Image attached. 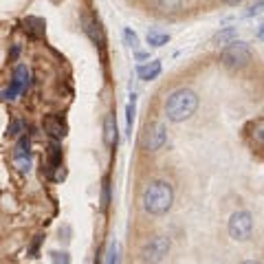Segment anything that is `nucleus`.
Returning <instances> with one entry per match:
<instances>
[{
	"label": "nucleus",
	"instance_id": "nucleus-1",
	"mask_svg": "<svg viewBox=\"0 0 264 264\" xmlns=\"http://www.w3.org/2000/svg\"><path fill=\"white\" fill-rule=\"evenodd\" d=\"M196 108H198V95L194 91H189V88H179V91H174L167 97L165 115L170 121L181 123V121H187L196 113Z\"/></svg>",
	"mask_w": 264,
	"mask_h": 264
},
{
	"label": "nucleus",
	"instance_id": "nucleus-2",
	"mask_svg": "<svg viewBox=\"0 0 264 264\" xmlns=\"http://www.w3.org/2000/svg\"><path fill=\"white\" fill-rule=\"evenodd\" d=\"M174 203V189L170 183L157 181L150 183L143 192V209L152 216H163Z\"/></svg>",
	"mask_w": 264,
	"mask_h": 264
},
{
	"label": "nucleus",
	"instance_id": "nucleus-3",
	"mask_svg": "<svg viewBox=\"0 0 264 264\" xmlns=\"http://www.w3.org/2000/svg\"><path fill=\"white\" fill-rule=\"evenodd\" d=\"M220 60H223L225 66H229V69H245V66L251 62V49H249L245 42L233 40L223 49Z\"/></svg>",
	"mask_w": 264,
	"mask_h": 264
},
{
	"label": "nucleus",
	"instance_id": "nucleus-4",
	"mask_svg": "<svg viewBox=\"0 0 264 264\" xmlns=\"http://www.w3.org/2000/svg\"><path fill=\"white\" fill-rule=\"evenodd\" d=\"M253 231V216L249 211L240 209L229 218V236L233 240H249Z\"/></svg>",
	"mask_w": 264,
	"mask_h": 264
},
{
	"label": "nucleus",
	"instance_id": "nucleus-5",
	"mask_svg": "<svg viewBox=\"0 0 264 264\" xmlns=\"http://www.w3.org/2000/svg\"><path fill=\"white\" fill-rule=\"evenodd\" d=\"M167 251H170V240H167L165 236H154L148 245L143 247L141 255H143V262L159 264L167 255Z\"/></svg>",
	"mask_w": 264,
	"mask_h": 264
},
{
	"label": "nucleus",
	"instance_id": "nucleus-6",
	"mask_svg": "<svg viewBox=\"0 0 264 264\" xmlns=\"http://www.w3.org/2000/svg\"><path fill=\"white\" fill-rule=\"evenodd\" d=\"M167 141V130L163 123H152L148 126L143 135V148L150 150V152H157L159 148H163V143Z\"/></svg>",
	"mask_w": 264,
	"mask_h": 264
},
{
	"label": "nucleus",
	"instance_id": "nucleus-7",
	"mask_svg": "<svg viewBox=\"0 0 264 264\" xmlns=\"http://www.w3.org/2000/svg\"><path fill=\"white\" fill-rule=\"evenodd\" d=\"M42 126L53 139H64V135H66V123H64L62 117H57V115H47L42 121Z\"/></svg>",
	"mask_w": 264,
	"mask_h": 264
},
{
	"label": "nucleus",
	"instance_id": "nucleus-8",
	"mask_svg": "<svg viewBox=\"0 0 264 264\" xmlns=\"http://www.w3.org/2000/svg\"><path fill=\"white\" fill-rule=\"evenodd\" d=\"M82 25H84V31H86L88 38H91L93 42H97L99 47H104L106 38H104V31H101L99 22H97V20H93L91 16H84V18H82Z\"/></svg>",
	"mask_w": 264,
	"mask_h": 264
},
{
	"label": "nucleus",
	"instance_id": "nucleus-9",
	"mask_svg": "<svg viewBox=\"0 0 264 264\" xmlns=\"http://www.w3.org/2000/svg\"><path fill=\"white\" fill-rule=\"evenodd\" d=\"M137 73H139V77H141L143 82H150V79H157V77L161 75V62H159V60H152V62H148V64L139 66Z\"/></svg>",
	"mask_w": 264,
	"mask_h": 264
},
{
	"label": "nucleus",
	"instance_id": "nucleus-10",
	"mask_svg": "<svg viewBox=\"0 0 264 264\" xmlns=\"http://www.w3.org/2000/svg\"><path fill=\"white\" fill-rule=\"evenodd\" d=\"M104 141H106V145L117 143V121H115V115H110V113L104 119Z\"/></svg>",
	"mask_w": 264,
	"mask_h": 264
},
{
	"label": "nucleus",
	"instance_id": "nucleus-11",
	"mask_svg": "<svg viewBox=\"0 0 264 264\" xmlns=\"http://www.w3.org/2000/svg\"><path fill=\"white\" fill-rule=\"evenodd\" d=\"M25 31L31 35V38H40V35H44V20L42 18H27Z\"/></svg>",
	"mask_w": 264,
	"mask_h": 264
},
{
	"label": "nucleus",
	"instance_id": "nucleus-12",
	"mask_svg": "<svg viewBox=\"0 0 264 264\" xmlns=\"http://www.w3.org/2000/svg\"><path fill=\"white\" fill-rule=\"evenodd\" d=\"M62 165V150L53 143L49 148V170H57Z\"/></svg>",
	"mask_w": 264,
	"mask_h": 264
},
{
	"label": "nucleus",
	"instance_id": "nucleus-13",
	"mask_svg": "<svg viewBox=\"0 0 264 264\" xmlns=\"http://www.w3.org/2000/svg\"><path fill=\"white\" fill-rule=\"evenodd\" d=\"M236 35H238L236 29H233V27H227L225 31H220V33L216 35L214 42H216V44H229V42L236 40Z\"/></svg>",
	"mask_w": 264,
	"mask_h": 264
},
{
	"label": "nucleus",
	"instance_id": "nucleus-14",
	"mask_svg": "<svg viewBox=\"0 0 264 264\" xmlns=\"http://www.w3.org/2000/svg\"><path fill=\"white\" fill-rule=\"evenodd\" d=\"M170 42V35L167 33H159V31H150L148 33V44L152 47H163V44Z\"/></svg>",
	"mask_w": 264,
	"mask_h": 264
},
{
	"label": "nucleus",
	"instance_id": "nucleus-15",
	"mask_svg": "<svg viewBox=\"0 0 264 264\" xmlns=\"http://www.w3.org/2000/svg\"><path fill=\"white\" fill-rule=\"evenodd\" d=\"M13 79H16V82H20L22 86L27 88V84H29V69L25 64H18L16 69H13Z\"/></svg>",
	"mask_w": 264,
	"mask_h": 264
},
{
	"label": "nucleus",
	"instance_id": "nucleus-16",
	"mask_svg": "<svg viewBox=\"0 0 264 264\" xmlns=\"http://www.w3.org/2000/svg\"><path fill=\"white\" fill-rule=\"evenodd\" d=\"M22 91H25V86H22L20 82H16V79H11V86L7 88L5 93H3V97L11 101V99H16V97H18V95H20Z\"/></svg>",
	"mask_w": 264,
	"mask_h": 264
},
{
	"label": "nucleus",
	"instance_id": "nucleus-17",
	"mask_svg": "<svg viewBox=\"0 0 264 264\" xmlns=\"http://www.w3.org/2000/svg\"><path fill=\"white\" fill-rule=\"evenodd\" d=\"M51 260H53V264H71V258L66 251H51Z\"/></svg>",
	"mask_w": 264,
	"mask_h": 264
},
{
	"label": "nucleus",
	"instance_id": "nucleus-18",
	"mask_svg": "<svg viewBox=\"0 0 264 264\" xmlns=\"http://www.w3.org/2000/svg\"><path fill=\"white\" fill-rule=\"evenodd\" d=\"M22 121L20 119H16V121H11V126L7 128V137H20V132H22Z\"/></svg>",
	"mask_w": 264,
	"mask_h": 264
},
{
	"label": "nucleus",
	"instance_id": "nucleus-19",
	"mask_svg": "<svg viewBox=\"0 0 264 264\" xmlns=\"http://www.w3.org/2000/svg\"><path fill=\"white\" fill-rule=\"evenodd\" d=\"M123 35H126L128 47H132V49H137V47H139V38H137V33H132L130 29H126V31H123Z\"/></svg>",
	"mask_w": 264,
	"mask_h": 264
},
{
	"label": "nucleus",
	"instance_id": "nucleus-20",
	"mask_svg": "<svg viewBox=\"0 0 264 264\" xmlns=\"http://www.w3.org/2000/svg\"><path fill=\"white\" fill-rule=\"evenodd\" d=\"M108 203H110V194H108V181H104V194H101V209L106 211L108 207Z\"/></svg>",
	"mask_w": 264,
	"mask_h": 264
},
{
	"label": "nucleus",
	"instance_id": "nucleus-21",
	"mask_svg": "<svg viewBox=\"0 0 264 264\" xmlns=\"http://www.w3.org/2000/svg\"><path fill=\"white\" fill-rule=\"evenodd\" d=\"M135 95H132V101L128 104V128H132V119H135Z\"/></svg>",
	"mask_w": 264,
	"mask_h": 264
},
{
	"label": "nucleus",
	"instance_id": "nucleus-22",
	"mask_svg": "<svg viewBox=\"0 0 264 264\" xmlns=\"http://www.w3.org/2000/svg\"><path fill=\"white\" fill-rule=\"evenodd\" d=\"M40 236L33 240V245H31V249H29V258H38V247H40Z\"/></svg>",
	"mask_w": 264,
	"mask_h": 264
},
{
	"label": "nucleus",
	"instance_id": "nucleus-23",
	"mask_svg": "<svg viewBox=\"0 0 264 264\" xmlns=\"http://www.w3.org/2000/svg\"><path fill=\"white\" fill-rule=\"evenodd\" d=\"M223 3H225V5H240L242 0H223Z\"/></svg>",
	"mask_w": 264,
	"mask_h": 264
},
{
	"label": "nucleus",
	"instance_id": "nucleus-24",
	"mask_svg": "<svg viewBox=\"0 0 264 264\" xmlns=\"http://www.w3.org/2000/svg\"><path fill=\"white\" fill-rule=\"evenodd\" d=\"M242 264H262L260 260H249V262H242Z\"/></svg>",
	"mask_w": 264,
	"mask_h": 264
}]
</instances>
